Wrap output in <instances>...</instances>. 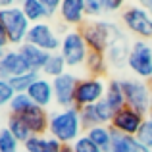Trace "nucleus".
Wrapping results in <instances>:
<instances>
[{
	"label": "nucleus",
	"instance_id": "obj_1",
	"mask_svg": "<svg viewBox=\"0 0 152 152\" xmlns=\"http://www.w3.org/2000/svg\"><path fill=\"white\" fill-rule=\"evenodd\" d=\"M48 135L54 137L62 145H73L79 137L85 135L81 123V114L77 108H64L56 110L50 114V123H48Z\"/></svg>",
	"mask_w": 152,
	"mask_h": 152
},
{
	"label": "nucleus",
	"instance_id": "obj_2",
	"mask_svg": "<svg viewBox=\"0 0 152 152\" xmlns=\"http://www.w3.org/2000/svg\"><path fill=\"white\" fill-rule=\"evenodd\" d=\"M81 35L85 39L87 46H89V52H102V54H106L110 45H112V41L121 37L123 31L114 21L93 19V21H87L81 27Z\"/></svg>",
	"mask_w": 152,
	"mask_h": 152
},
{
	"label": "nucleus",
	"instance_id": "obj_3",
	"mask_svg": "<svg viewBox=\"0 0 152 152\" xmlns=\"http://www.w3.org/2000/svg\"><path fill=\"white\" fill-rule=\"evenodd\" d=\"M0 21L6 29V39L12 46L19 48L21 45H25L27 35H29V29H31V21L25 18L21 6L14 4L10 8L0 10Z\"/></svg>",
	"mask_w": 152,
	"mask_h": 152
},
{
	"label": "nucleus",
	"instance_id": "obj_4",
	"mask_svg": "<svg viewBox=\"0 0 152 152\" xmlns=\"http://www.w3.org/2000/svg\"><path fill=\"white\" fill-rule=\"evenodd\" d=\"M121 81V89L125 94L127 106L137 110L139 114L148 115L150 114V98H152V87L148 81H142L137 77H123Z\"/></svg>",
	"mask_w": 152,
	"mask_h": 152
},
{
	"label": "nucleus",
	"instance_id": "obj_5",
	"mask_svg": "<svg viewBox=\"0 0 152 152\" xmlns=\"http://www.w3.org/2000/svg\"><path fill=\"white\" fill-rule=\"evenodd\" d=\"M121 23L139 41H150L152 39V15L141 4H131V6L123 8Z\"/></svg>",
	"mask_w": 152,
	"mask_h": 152
},
{
	"label": "nucleus",
	"instance_id": "obj_6",
	"mask_svg": "<svg viewBox=\"0 0 152 152\" xmlns=\"http://www.w3.org/2000/svg\"><path fill=\"white\" fill-rule=\"evenodd\" d=\"M60 54L66 60L67 67H79L85 66L87 56H89V46L81 35V29H69L62 37V48Z\"/></svg>",
	"mask_w": 152,
	"mask_h": 152
},
{
	"label": "nucleus",
	"instance_id": "obj_7",
	"mask_svg": "<svg viewBox=\"0 0 152 152\" xmlns=\"http://www.w3.org/2000/svg\"><path fill=\"white\" fill-rule=\"evenodd\" d=\"M127 67L133 75L142 81H150L152 77V45L148 41H133Z\"/></svg>",
	"mask_w": 152,
	"mask_h": 152
},
{
	"label": "nucleus",
	"instance_id": "obj_8",
	"mask_svg": "<svg viewBox=\"0 0 152 152\" xmlns=\"http://www.w3.org/2000/svg\"><path fill=\"white\" fill-rule=\"evenodd\" d=\"M108 83H104L102 77H83L75 91V108L83 110L87 106H94L100 100H104Z\"/></svg>",
	"mask_w": 152,
	"mask_h": 152
},
{
	"label": "nucleus",
	"instance_id": "obj_9",
	"mask_svg": "<svg viewBox=\"0 0 152 152\" xmlns=\"http://www.w3.org/2000/svg\"><path fill=\"white\" fill-rule=\"evenodd\" d=\"M25 42H29V45H33V46H39V48L50 52V54H56V52H60V48H62V37H60L58 31L46 21L31 25Z\"/></svg>",
	"mask_w": 152,
	"mask_h": 152
},
{
	"label": "nucleus",
	"instance_id": "obj_10",
	"mask_svg": "<svg viewBox=\"0 0 152 152\" xmlns=\"http://www.w3.org/2000/svg\"><path fill=\"white\" fill-rule=\"evenodd\" d=\"M81 79L71 71H66L64 75L52 79V87H54V102L60 108H73L75 106V91Z\"/></svg>",
	"mask_w": 152,
	"mask_h": 152
},
{
	"label": "nucleus",
	"instance_id": "obj_11",
	"mask_svg": "<svg viewBox=\"0 0 152 152\" xmlns=\"http://www.w3.org/2000/svg\"><path fill=\"white\" fill-rule=\"evenodd\" d=\"M145 119H146V115H142L137 110L125 106L123 110L114 114V119H112L110 127L121 135H127V137H137L142 123H145Z\"/></svg>",
	"mask_w": 152,
	"mask_h": 152
},
{
	"label": "nucleus",
	"instance_id": "obj_12",
	"mask_svg": "<svg viewBox=\"0 0 152 152\" xmlns=\"http://www.w3.org/2000/svg\"><path fill=\"white\" fill-rule=\"evenodd\" d=\"M60 21L73 29H81L85 25V0H64L60 6Z\"/></svg>",
	"mask_w": 152,
	"mask_h": 152
},
{
	"label": "nucleus",
	"instance_id": "obj_13",
	"mask_svg": "<svg viewBox=\"0 0 152 152\" xmlns=\"http://www.w3.org/2000/svg\"><path fill=\"white\" fill-rule=\"evenodd\" d=\"M27 96L33 100L35 106L39 108H48L54 102V87H52V79L41 77L31 85V89L27 91Z\"/></svg>",
	"mask_w": 152,
	"mask_h": 152
},
{
	"label": "nucleus",
	"instance_id": "obj_14",
	"mask_svg": "<svg viewBox=\"0 0 152 152\" xmlns=\"http://www.w3.org/2000/svg\"><path fill=\"white\" fill-rule=\"evenodd\" d=\"M131 46H133V42H131L129 39H127V35L123 33L121 37H118L115 41H112L110 48H108V52H106L108 62H110L114 67L127 66V62H129V54H131Z\"/></svg>",
	"mask_w": 152,
	"mask_h": 152
},
{
	"label": "nucleus",
	"instance_id": "obj_15",
	"mask_svg": "<svg viewBox=\"0 0 152 152\" xmlns=\"http://www.w3.org/2000/svg\"><path fill=\"white\" fill-rule=\"evenodd\" d=\"M0 66H2L4 71H6L8 81H10L12 77H18V75H23V73H27V71H31L29 64H27L25 58L21 56L19 48H10L8 50L6 56L0 60Z\"/></svg>",
	"mask_w": 152,
	"mask_h": 152
},
{
	"label": "nucleus",
	"instance_id": "obj_16",
	"mask_svg": "<svg viewBox=\"0 0 152 152\" xmlns=\"http://www.w3.org/2000/svg\"><path fill=\"white\" fill-rule=\"evenodd\" d=\"M19 52H21V56L25 58V62L29 64V69L37 71V73H42L45 66L48 64V60L52 56L50 52L39 48V46H33V45H29V42H25V45L19 46Z\"/></svg>",
	"mask_w": 152,
	"mask_h": 152
},
{
	"label": "nucleus",
	"instance_id": "obj_17",
	"mask_svg": "<svg viewBox=\"0 0 152 152\" xmlns=\"http://www.w3.org/2000/svg\"><path fill=\"white\" fill-rule=\"evenodd\" d=\"M21 119L29 125V129L33 131V135H45L48 133V123H50V114L45 108L33 106L31 110H27L21 115Z\"/></svg>",
	"mask_w": 152,
	"mask_h": 152
},
{
	"label": "nucleus",
	"instance_id": "obj_18",
	"mask_svg": "<svg viewBox=\"0 0 152 152\" xmlns=\"http://www.w3.org/2000/svg\"><path fill=\"white\" fill-rule=\"evenodd\" d=\"M62 142H58L50 135H33L23 145L25 152H62Z\"/></svg>",
	"mask_w": 152,
	"mask_h": 152
},
{
	"label": "nucleus",
	"instance_id": "obj_19",
	"mask_svg": "<svg viewBox=\"0 0 152 152\" xmlns=\"http://www.w3.org/2000/svg\"><path fill=\"white\" fill-rule=\"evenodd\" d=\"M104 100L108 102V106L112 108V112H119L127 106V100H125V94H123V89H121V81L119 79H110L108 81V87H106V94H104Z\"/></svg>",
	"mask_w": 152,
	"mask_h": 152
},
{
	"label": "nucleus",
	"instance_id": "obj_20",
	"mask_svg": "<svg viewBox=\"0 0 152 152\" xmlns=\"http://www.w3.org/2000/svg\"><path fill=\"white\" fill-rule=\"evenodd\" d=\"M19 6H21L25 18L31 21V25H35V23H42V21L48 19V14H46V10H45L42 0H25V2H21Z\"/></svg>",
	"mask_w": 152,
	"mask_h": 152
},
{
	"label": "nucleus",
	"instance_id": "obj_21",
	"mask_svg": "<svg viewBox=\"0 0 152 152\" xmlns=\"http://www.w3.org/2000/svg\"><path fill=\"white\" fill-rule=\"evenodd\" d=\"M85 135L102 152H110V146H112V127L110 125H96L93 129L85 131Z\"/></svg>",
	"mask_w": 152,
	"mask_h": 152
},
{
	"label": "nucleus",
	"instance_id": "obj_22",
	"mask_svg": "<svg viewBox=\"0 0 152 152\" xmlns=\"http://www.w3.org/2000/svg\"><path fill=\"white\" fill-rule=\"evenodd\" d=\"M6 129L10 131L12 135H14L15 139H18L21 145H25L27 141H29L31 137H33V131L29 129V125H27L25 121H23L19 115H12L8 118V123H6Z\"/></svg>",
	"mask_w": 152,
	"mask_h": 152
},
{
	"label": "nucleus",
	"instance_id": "obj_23",
	"mask_svg": "<svg viewBox=\"0 0 152 152\" xmlns=\"http://www.w3.org/2000/svg\"><path fill=\"white\" fill-rule=\"evenodd\" d=\"M85 69L89 71L91 77H102L108 71V56L102 54V52H89Z\"/></svg>",
	"mask_w": 152,
	"mask_h": 152
},
{
	"label": "nucleus",
	"instance_id": "obj_24",
	"mask_svg": "<svg viewBox=\"0 0 152 152\" xmlns=\"http://www.w3.org/2000/svg\"><path fill=\"white\" fill-rule=\"evenodd\" d=\"M37 79H41V73H37V71H27V73H23V75L12 77L10 85H12V89H14L15 94H27V91L31 89V85H33Z\"/></svg>",
	"mask_w": 152,
	"mask_h": 152
},
{
	"label": "nucleus",
	"instance_id": "obj_25",
	"mask_svg": "<svg viewBox=\"0 0 152 152\" xmlns=\"http://www.w3.org/2000/svg\"><path fill=\"white\" fill-rule=\"evenodd\" d=\"M66 67H67L66 60L62 58L60 52H56V54L50 56L48 64H46L45 69H42V75H45V77H50V79H56V77H60V75L66 73Z\"/></svg>",
	"mask_w": 152,
	"mask_h": 152
},
{
	"label": "nucleus",
	"instance_id": "obj_26",
	"mask_svg": "<svg viewBox=\"0 0 152 152\" xmlns=\"http://www.w3.org/2000/svg\"><path fill=\"white\" fill-rule=\"evenodd\" d=\"M135 145H137V139L135 137H127V135H121V133H118V131L112 129L110 152H133Z\"/></svg>",
	"mask_w": 152,
	"mask_h": 152
},
{
	"label": "nucleus",
	"instance_id": "obj_27",
	"mask_svg": "<svg viewBox=\"0 0 152 152\" xmlns=\"http://www.w3.org/2000/svg\"><path fill=\"white\" fill-rule=\"evenodd\" d=\"M35 104H33V100H31L27 94H15L14 98H12V102H10V114L12 115H19L21 118L23 114H25L27 110H31Z\"/></svg>",
	"mask_w": 152,
	"mask_h": 152
},
{
	"label": "nucleus",
	"instance_id": "obj_28",
	"mask_svg": "<svg viewBox=\"0 0 152 152\" xmlns=\"http://www.w3.org/2000/svg\"><path fill=\"white\" fill-rule=\"evenodd\" d=\"M23 145L4 127L0 129V152H21Z\"/></svg>",
	"mask_w": 152,
	"mask_h": 152
},
{
	"label": "nucleus",
	"instance_id": "obj_29",
	"mask_svg": "<svg viewBox=\"0 0 152 152\" xmlns=\"http://www.w3.org/2000/svg\"><path fill=\"white\" fill-rule=\"evenodd\" d=\"M135 139H137L141 145H145L146 148H150V150H152V112H150L148 115H146L145 123H142L141 131H139V135H137Z\"/></svg>",
	"mask_w": 152,
	"mask_h": 152
},
{
	"label": "nucleus",
	"instance_id": "obj_30",
	"mask_svg": "<svg viewBox=\"0 0 152 152\" xmlns=\"http://www.w3.org/2000/svg\"><path fill=\"white\" fill-rule=\"evenodd\" d=\"M94 114H96L100 125H110L112 119H114V112H112V108L108 106L106 100H100L98 104H94Z\"/></svg>",
	"mask_w": 152,
	"mask_h": 152
},
{
	"label": "nucleus",
	"instance_id": "obj_31",
	"mask_svg": "<svg viewBox=\"0 0 152 152\" xmlns=\"http://www.w3.org/2000/svg\"><path fill=\"white\" fill-rule=\"evenodd\" d=\"M79 114H81V123H83V129H85V131H89V129H93V127L100 125V123H98L96 114H94V106L83 108V110H79Z\"/></svg>",
	"mask_w": 152,
	"mask_h": 152
},
{
	"label": "nucleus",
	"instance_id": "obj_32",
	"mask_svg": "<svg viewBox=\"0 0 152 152\" xmlns=\"http://www.w3.org/2000/svg\"><path fill=\"white\" fill-rule=\"evenodd\" d=\"M73 148L75 152H102L100 148H98L96 145H94L93 141H91L87 135H83V137H79L77 141L73 142Z\"/></svg>",
	"mask_w": 152,
	"mask_h": 152
},
{
	"label": "nucleus",
	"instance_id": "obj_33",
	"mask_svg": "<svg viewBox=\"0 0 152 152\" xmlns=\"http://www.w3.org/2000/svg\"><path fill=\"white\" fill-rule=\"evenodd\" d=\"M15 96L14 89H12L10 81H4V79H0V108L2 106H10L12 98Z\"/></svg>",
	"mask_w": 152,
	"mask_h": 152
},
{
	"label": "nucleus",
	"instance_id": "obj_34",
	"mask_svg": "<svg viewBox=\"0 0 152 152\" xmlns=\"http://www.w3.org/2000/svg\"><path fill=\"white\" fill-rule=\"evenodd\" d=\"M85 14H87V18H93V19L102 15L104 14L102 0H85Z\"/></svg>",
	"mask_w": 152,
	"mask_h": 152
},
{
	"label": "nucleus",
	"instance_id": "obj_35",
	"mask_svg": "<svg viewBox=\"0 0 152 152\" xmlns=\"http://www.w3.org/2000/svg\"><path fill=\"white\" fill-rule=\"evenodd\" d=\"M104 4V14H114V12H123V2L119 0H102Z\"/></svg>",
	"mask_w": 152,
	"mask_h": 152
},
{
	"label": "nucleus",
	"instance_id": "obj_36",
	"mask_svg": "<svg viewBox=\"0 0 152 152\" xmlns=\"http://www.w3.org/2000/svg\"><path fill=\"white\" fill-rule=\"evenodd\" d=\"M42 4H45V10L46 14H48V19L52 15H56L60 12V6H62V2L60 0H42Z\"/></svg>",
	"mask_w": 152,
	"mask_h": 152
},
{
	"label": "nucleus",
	"instance_id": "obj_37",
	"mask_svg": "<svg viewBox=\"0 0 152 152\" xmlns=\"http://www.w3.org/2000/svg\"><path fill=\"white\" fill-rule=\"evenodd\" d=\"M8 45H10V42H8L6 39H0V60H2L4 56H6V52L10 50V48H8Z\"/></svg>",
	"mask_w": 152,
	"mask_h": 152
},
{
	"label": "nucleus",
	"instance_id": "obj_38",
	"mask_svg": "<svg viewBox=\"0 0 152 152\" xmlns=\"http://www.w3.org/2000/svg\"><path fill=\"white\" fill-rule=\"evenodd\" d=\"M141 6H142V8H145V10H146V12H148V14L152 15V0H142V2H141Z\"/></svg>",
	"mask_w": 152,
	"mask_h": 152
},
{
	"label": "nucleus",
	"instance_id": "obj_39",
	"mask_svg": "<svg viewBox=\"0 0 152 152\" xmlns=\"http://www.w3.org/2000/svg\"><path fill=\"white\" fill-rule=\"evenodd\" d=\"M133 152H152V150H150V148H146L145 145H141V142L137 141V145H135V150H133Z\"/></svg>",
	"mask_w": 152,
	"mask_h": 152
},
{
	"label": "nucleus",
	"instance_id": "obj_40",
	"mask_svg": "<svg viewBox=\"0 0 152 152\" xmlns=\"http://www.w3.org/2000/svg\"><path fill=\"white\" fill-rule=\"evenodd\" d=\"M62 152H75V148H73V145H64Z\"/></svg>",
	"mask_w": 152,
	"mask_h": 152
},
{
	"label": "nucleus",
	"instance_id": "obj_41",
	"mask_svg": "<svg viewBox=\"0 0 152 152\" xmlns=\"http://www.w3.org/2000/svg\"><path fill=\"white\" fill-rule=\"evenodd\" d=\"M0 39H6V29H4L2 21H0ZM6 41H8V39H6Z\"/></svg>",
	"mask_w": 152,
	"mask_h": 152
},
{
	"label": "nucleus",
	"instance_id": "obj_42",
	"mask_svg": "<svg viewBox=\"0 0 152 152\" xmlns=\"http://www.w3.org/2000/svg\"><path fill=\"white\" fill-rule=\"evenodd\" d=\"M150 112H152V98H150Z\"/></svg>",
	"mask_w": 152,
	"mask_h": 152
},
{
	"label": "nucleus",
	"instance_id": "obj_43",
	"mask_svg": "<svg viewBox=\"0 0 152 152\" xmlns=\"http://www.w3.org/2000/svg\"><path fill=\"white\" fill-rule=\"evenodd\" d=\"M148 83H150V87H152V77H150V81H148Z\"/></svg>",
	"mask_w": 152,
	"mask_h": 152
},
{
	"label": "nucleus",
	"instance_id": "obj_44",
	"mask_svg": "<svg viewBox=\"0 0 152 152\" xmlns=\"http://www.w3.org/2000/svg\"><path fill=\"white\" fill-rule=\"evenodd\" d=\"M21 152H25V150H21Z\"/></svg>",
	"mask_w": 152,
	"mask_h": 152
}]
</instances>
